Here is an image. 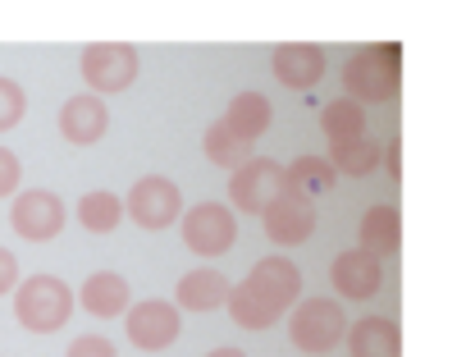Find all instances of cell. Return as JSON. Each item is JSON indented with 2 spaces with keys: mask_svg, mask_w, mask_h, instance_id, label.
<instances>
[{
  "mask_svg": "<svg viewBox=\"0 0 466 357\" xmlns=\"http://www.w3.org/2000/svg\"><path fill=\"white\" fill-rule=\"evenodd\" d=\"M302 302V270L279 252V257H261L243 284H233L228 293V316L243 330H270L284 311H293Z\"/></svg>",
  "mask_w": 466,
  "mask_h": 357,
  "instance_id": "6da1fadb",
  "label": "cell"
},
{
  "mask_svg": "<svg viewBox=\"0 0 466 357\" xmlns=\"http://www.w3.org/2000/svg\"><path fill=\"white\" fill-rule=\"evenodd\" d=\"M402 87V46L398 42H370L361 51H352V60L343 65V92L357 106H380L389 97H398Z\"/></svg>",
  "mask_w": 466,
  "mask_h": 357,
  "instance_id": "7a4b0ae2",
  "label": "cell"
},
{
  "mask_svg": "<svg viewBox=\"0 0 466 357\" xmlns=\"http://www.w3.org/2000/svg\"><path fill=\"white\" fill-rule=\"evenodd\" d=\"M74 289L60 280V275H28V280H19V289H15V316H19V325L24 330H33V334H56V330H65V321L74 316Z\"/></svg>",
  "mask_w": 466,
  "mask_h": 357,
  "instance_id": "3957f363",
  "label": "cell"
},
{
  "mask_svg": "<svg viewBox=\"0 0 466 357\" xmlns=\"http://www.w3.org/2000/svg\"><path fill=\"white\" fill-rule=\"evenodd\" d=\"M289 339L293 348L311 352V357H325L334 352L343 339H348V311L339 298H302L289 316Z\"/></svg>",
  "mask_w": 466,
  "mask_h": 357,
  "instance_id": "277c9868",
  "label": "cell"
},
{
  "mask_svg": "<svg viewBox=\"0 0 466 357\" xmlns=\"http://www.w3.org/2000/svg\"><path fill=\"white\" fill-rule=\"evenodd\" d=\"M178 234H183L187 252L210 261V257L233 252V243H238V216H233V207H224V202H197V207L183 211Z\"/></svg>",
  "mask_w": 466,
  "mask_h": 357,
  "instance_id": "5b68a950",
  "label": "cell"
},
{
  "mask_svg": "<svg viewBox=\"0 0 466 357\" xmlns=\"http://www.w3.org/2000/svg\"><path fill=\"white\" fill-rule=\"evenodd\" d=\"M78 69H83V83L92 87V97H115L137 83L142 60H137V46H128V42H92V46H83Z\"/></svg>",
  "mask_w": 466,
  "mask_h": 357,
  "instance_id": "8992f818",
  "label": "cell"
},
{
  "mask_svg": "<svg viewBox=\"0 0 466 357\" xmlns=\"http://www.w3.org/2000/svg\"><path fill=\"white\" fill-rule=\"evenodd\" d=\"M284 189H289V165L270 156H252L243 169L228 174V202L233 211H248V216H266Z\"/></svg>",
  "mask_w": 466,
  "mask_h": 357,
  "instance_id": "52a82bcc",
  "label": "cell"
},
{
  "mask_svg": "<svg viewBox=\"0 0 466 357\" xmlns=\"http://www.w3.org/2000/svg\"><path fill=\"white\" fill-rule=\"evenodd\" d=\"M124 211H128V220L137 230H169L174 220H183L187 207H183V193H178L174 178L142 174L137 184L128 189V198H124Z\"/></svg>",
  "mask_w": 466,
  "mask_h": 357,
  "instance_id": "ba28073f",
  "label": "cell"
},
{
  "mask_svg": "<svg viewBox=\"0 0 466 357\" xmlns=\"http://www.w3.org/2000/svg\"><path fill=\"white\" fill-rule=\"evenodd\" d=\"M124 330H128L133 348H142V352H165V348L183 334V316H178V307L165 302V298H142V302L128 307Z\"/></svg>",
  "mask_w": 466,
  "mask_h": 357,
  "instance_id": "9c48e42d",
  "label": "cell"
},
{
  "mask_svg": "<svg viewBox=\"0 0 466 357\" xmlns=\"http://www.w3.org/2000/svg\"><path fill=\"white\" fill-rule=\"evenodd\" d=\"M65 220H69V211H65V202H60L51 189H28V193H19L15 207H10V225H15V234L28 239V243H51V239H60Z\"/></svg>",
  "mask_w": 466,
  "mask_h": 357,
  "instance_id": "30bf717a",
  "label": "cell"
},
{
  "mask_svg": "<svg viewBox=\"0 0 466 357\" xmlns=\"http://www.w3.org/2000/svg\"><path fill=\"white\" fill-rule=\"evenodd\" d=\"M261 225H266V239L275 248H298L316 234V198H307L298 189H284L270 202V211L261 216Z\"/></svg>",
  "mask_w": 466,
  "mask_h": 357,
  "instance_id": "8fae6325",
  "label": "cell"
},
{
  "mask_svg": "<svg viewBox=\"0 0 466 357\" xmlns=\"http://www.w3.org/2000/svg\"><path fill=\"white\" fill-rule=\"evenodd\" d=\"M329 284L339 289V298L366 302V298L380 293V284H384V266H380L375 252H366V248H348V252L334 257V266H329Z\"/></svg>",
  "mask_w": 466,
  "mask_h": 357,
  "instance_id": "7c38bea8",
  "label": "cell"
},
{
  "mask_svg": "<svg viewBox=\"0 0 466 357\" xmlns=\"http://www.w3.org/2000/svg\"><path fill=\"white\" fill-rule=\"evenodd\" d=\"M325 46H316V42H284V46H275V56H270V69H275V78L284 83V87H293V92H311L320 78H325Z\"/></svg>",
  "mask_w": 466,
  "mask_h": 357,
  "instance_id": "4fadbf2b",
  "label": "cell"
},
{
  "mask_svg": "<svg viewBox=\"0 0 466 357\" xmlns=\"http://www.w3.org/2000/svg\"><path fill=\"white\" fill-rule=\"evenodd\" d=\"M106 128H110V106H106L101 97L78 92V97H69V101L60 106V138H65V142L92 147V142L106 138Z\"/></svg>",
  "mask_w": 466,
  "mask_h": 357,
  "instance_id": "5bb4252c",
  "label": "cell"
},
{
  "mask_svg": "<svg viewBox=\"0 0 466 357\" xmlns=\"http://www.w3.org/2000/svg\"><path fill=\"white\" fill-rule=\"evenodd\" d=\"M78 302H83L87 316H96V321H115V316H128V307H133V289H128V280H124L119 270H96V275L83 280Z\"/></svg>",
  "mask_w": 466,
  "mask_h": 357,
  "instance_id": "9a60e30c",
  "label": "cell"
},
{
  "mask_svg": "<svg viewBox=\"0 0 466 357\" xmlns=\"http://www.w3.org/2000/svg\"><path fill=\"white\" fill-rule=\"evenodd\" d=\"M228 293H233V284H228L219 270L197 266V270H187V275L178 280V289H174V307H178V311H215V307L228 302Z\"/></svg>",
  "mask_w": 466,
  "mask_h": 357,
  "instance_id": "2e32d148",
  "label": "cell"
},
{
  "mask_svg": "<svg viewBox=\"0 0 466 357\" xmlns=\"http://www.w3.org/2000/svg\"><path fill=\"white\" fill-rule=\"evenodd\" d=\"M348 357H402V330L389 316H366L348 330Z\"/></svg>",
  "mask_w": 466,
  "mask_h": 357,
  "instance_id": "e0dca14e",
  "label": "cell"
},
{
  "mask_svg": "<svg viewBox=\"0 0 466 357\" xmlns=\"http://www.w3.org/2000/svg\"><path fill=\"white\" fill-rule=\"evenodd\" d=\"M270 119H275V110H270V101H266L261 92H238V97L228 101V110L219 115V124H224L233 138H243V142H252V147L266 138Z\"/></svg>",
  "mask_w": 466,
  "mask_h": 357,
  "instance_id": "ac0fdd59",
  "label": "cell"
},
{
  "mask_svg": "<svg viewBox=\"0 0 466 357\" xmlns=\"http://www.w3.org/2000/svg\"><path fill=\"white\" fill-rule=\"evenodd\" d=\"M361 248L375 257H393L402 248V211L398 207H370L361 216Z\"/></svg>",
  "mask_w": 466,
  "mask_h": 357,
  "instance_id": "d6986e66",
  "label": "cell"
},
{
  "mask_svg": "<svg viewBox=\"0 0 466 357\" xmlns=\"http://www.w3.org/2000/svg\"><path fill=\"white\" fill-rule=\"evenodd\" d=\"M74 216H78V225L87 230V234H110V230H119V220L128 216L124 211V198L119 193H83L78 198V207H74Z\"/></svg>",
  "mask_w": 466,
  "mask_h": 357,
  "instance_id": "ffe728a7",
  "label": "cell"
},
{
  "mask_svg": "<svg viewBox=\"0 0 466 357\" xmlns=\"http://www.w3.org/2000/svg\"><path fill=\"white\" fill-rule=\"evenodd\" d=\"M329 165L348 178H366L380 165V142L375 138H348V142H329Z\"/></svg>",
  "mask_w": 466,
  "mask_h": 357,
  "instance_id": "44dd1931",
  "label": "cell"
},
{
  "mask_svg": "<svg viewBox=\"0 0 466 357\" xmlns=\"http://www.w3.org/2000/svg\"><path fill=\"white\" fill-rule=\"evenodd\" d=\"M339 184V169L329 165V156H298L289 165V189L307 193V198H320Z\"/></svg>",
  "mask_w": 466,
  "mask_h": 357,
  "instance_id": "7402d4cb",
  "label": "cell"
},
{
  "mask_svg": "<svg viewBox=\"0 0 466 357\" xmlns=\"http://www.w3.org/2000/svg\"><path fill=\"white\" fill-rule=\"evenodd\" d=\"M320 128H325V138L329 142H348V138H366V110L357 106V101H329L325 110H320Z\"/></svg>",
  "mask_w": 466,
  "mask_h": 357,
  "instance_id": "603a6c76",
  "label": "cell"
},
{
  "mask_svg": "<svg viewBox=\"0 0 466 357\" xmlns=\"http://www.w3.org/2000/svg\"><path fill=\"white\" fill-rule=\"evenodd\" d=\"M24 110H28V97H24V87H19L15 78H5V74H0V133H10V128L24 119Z\"/></svg>",
  "mask_w": 466,
  "mask_h": 357,
  "instance_id": "cb8c5ba5",
  "label": "cell"
},
{
  "mask_svg": "<svg viewBox=\"0 0 466 357\" xmlns=\"http://www.w3.org/2000/svg\"><path fill=\"white\" fill-rule=\"evenodd\" d=\"M19 184H24V165L10 147H0V198H19Z\"/></svg>",
  "mask_w": 466,
  "mask_h": 357,
  "instance_id": "d4e9b609",
  "label": "cell"
},
{
  "mask_svg": "<svg viewBox=\"0 0 466 357\" xmlns=\"http://www.w3.org/2000/svg\"><path fill=\"white\" fill-rule=\"evenodd\" d=\"M65 357H119V352H115V343H110L106 334H78V339L65 348Z\"/></svg>",
  "mask_w": 466,
  "mask_h": 357,
  "instance_id": "484cf974",
  "label": "cell"
},
{
  "mask_svg": "<svg viewBox=\"0 0 466 357\" xmlns=\"http://www.w3.org/2000/svg\"><path fill=\"white\" fill-rule=\"evenodd\" d=\"M19 289V257L10 248H0V298Z\"/></svg>",
  "mask_w": 466,
  "mask_h": 357,
  "instance_id": "4316f807",
  "label": "cell"
},
{
  "mask_svg": "<svg viewBox=\"0 0 466 357\" xmlns=\"http://www.w3.org/2000/svg\"><path fill=\"white\" fill-rule=\"evenodd\" d=\"M384 160H389V174H393V178H402V147H398V138H393V147L384 151Z\"/></svg>",
  "mask_w": 466,
  "mask_h": 357,
  "instance_id": "83f0119b",
  "label": "cell"
},
{
  "mask_svg": "<svg viewBox=\"0 0 466 357\" xmlns=\"http://www.w3.org/2000/svg\"><path fill=\"white\" fill-rule=\"evenodd\" d=\"M206 357H248V352H243V348H233V343H224V348H210Z\"/></svg>",
  "mask_w": 466,
  "mask_h": 357,
  "instance_id": "f1b7e54d",
  "label": "cell"
}]
</instances>
